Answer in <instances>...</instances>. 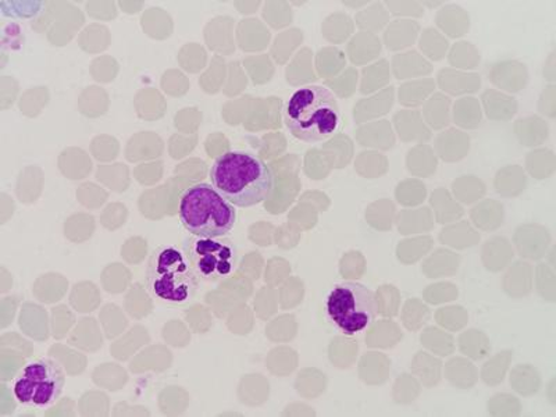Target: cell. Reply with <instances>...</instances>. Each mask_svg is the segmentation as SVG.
Here are the masks:
<instances>
[{
  "instance_id": "cell-1",
  "label": "cell",
  "mask_w": 556,
  "mask_h": 417,
  "mask_svg": "<svg viewBox=\"0 0 556 417\" xmlns=\"http://www.w3.org/2000/svg\"><path fill=\"white\" fill-rule=\"evenodd\" d=\"M212 186L236 207H252L266 201L275 190V174L252 153H223L211 168Z\"/></svg>"
},
{
  "instance_id": "cell-2",
  "label": "cell",
  "mask_w": 556,
  "mask_h": 417,
  "mask_svg": "<svg viewBox=\"0 0 556 417\" xmlns=\"http://www.w3.org/2000/svg\"><path fill=\"white\" fill-rule=\"evenodd\" d=\"M285 122L288 130L300 141L321 142L341 126L340 104L326 87H302L288 99Z\"/></svg>"
},
{
  "instance_id": "cell-3",
  "label": "cell",
  "mask_w": 556,
  "mask_h": 417,
  "mask_svg": "<svg viewBox=\"0 0 556 417\" xmlns=\"http://www.w3.org/2000/svg\"><path fill=\"white\" fill-rule=\"evenodd\" d=\"M178 213L182 227L195 237H225L237 220L236 206L207 182L193 184L182 192Z\"/></svg>"
},
{
  "instance_id": "cell-4",
  "label": "cell",
  "mask_w": 556,
  "mask_h": 417,
  "mask_svg": "<svg viewBox=\"0 0 556 417\" xmlns=\"http://www.w3.org/2000/svg\"><path fill=\"white\" fill-rule=\"evenodd\" d=\"M200 281L180 248L159 247L148 262V291L167 305L188 304L195 298Z\"/></svg>"
},
{
  "instance_id": "cell-5",
  "label": "cell",
  "mask_w": 556,
  "mask_h": 417,
  "mask_svg": "<svg viewBox=\"0 0 556 417\" xmlns=\"http://www.w3.org/2000/svg\"><path fill=\"white\" fill-rule=\"evenodd\" d=\"M376 312L374 291L359 282H342L327 295V317L345 336L365 331L375 321Z\"/></svg>"
},
{
  "instance_id": "cell-6",
  "label": "cell",
  "mask_w": 556,
  "mask_h": 417,
  "mask_svg": "<svg viewBox=\"0 0 556 417\" xmlns=\"http://www.w3.org/2000/svg\"><path fill=\"white\" fill-rule=\"evenodd\" d=\"M66 384L63 367L51 357L29 362L13 381V394L23 406L48 409L61 399Z\"/></svg>"
},
{
  "instance_id": "cell-7",
  "label": "cell",
  "mask_w": 556,
  "mask_h": 417,
  "mask_svg": "<svg viewBox=\"0 0 556 417\" xmlns=\"http://www.w3.org/2000/svg\"><path fill=\"white\" fill-rule=\"evenodd\" d=\"M182 251L198 278L203 281L225 280L237 265L236 248L228 240L192 236L184 241Z\"/></svg>"
}]
</instances>
